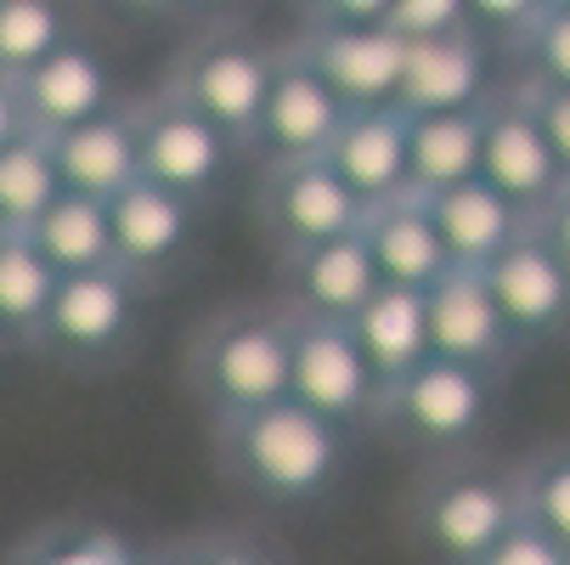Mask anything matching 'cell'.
I'll return each mask as SVG.
<instances>
[{
  "instance_id": "6da1fadb",
  "label": "cell",
  "mask_w": 570,
  "mask_h": 565,
  "mask_svg": "<svg viewBox=\"0 0 570 565\" xmlns=\"http://www.w3.org/2000/svg\"><path fill=\"white\" fill-rule=\"evenodd\" d=\"M209 447L226 480L249 498L277 509H311L351 475L356 436L305 413L299 401H272L261 413L209 425Z\"/></svg>"
},
{
  "instance_id": "7a4b0ae2",
  "label": "cell",
  "mask_w": 570,
  "mask_h": 565,
  "mask_svg": "<svg viewBox=\"0 0 570 565\" xmlns=\"http://www.w3.org/2000/svg\"><path fill=\"white\" fill-rule=\"evenodd\" d=\"M187 390L209 425L288 401V316L277 300L215 311L187 345Z\"/></svg>"
},
{
  "instance_id": "3957f363",
  "label": "cell",
  "mask_w": 570,
  "mask_h": 565,
  "mask_svg": "<svg viewBox=\"0 0 570 565\" xmlns=\"http://www.w3.org/2000/svg\"><path fill=\"white\" fill-rule=\"evenodd\" d=\"M384 0H322L299 7V23L288 46L328 79V91L362 114V108H395L401 74H406V46L379 23Z\"/></svg>"
},
{
  "instance_id": "277c9868",
  "label": "cell",
  "mask_w": 570,
  "mask_h": 565,
  "mask_svg": "<svg viewBox=\"0 0 570 565\" xmlns=\"http://www.w3.org/2000/svg\"><path fill=\"white\" fill-rule=\"evenodd\" d=\"M272 62H277V46H266L255 29L215 23V29L193 35L176 51L170 79L158 91H170L181 108H193L226 142L249 147L261 103H266V86H272Z\"/></svg>"
},
{
  "instance_id": "5b68a950",
  "label": "cell",
  "mask_w": 570,
  "mask_h": 565,
  "mask_svg": "<svg viewBox=\"0 0 570 565\" xmlns=\"http://www.w3.org/2000/svg\"><path fill=\"white\" fill-rule=\"evenodd\" d=\"M147 305H153V294L136 277H125L119 266L62 277L35 357H46L68 373H108L136 357L141 329H147Z\"/></svg>"
},
{
  "instance_id": "8992f818",
  "label": "cell",
  "mask_w": 570,
  "mask_h": 565,
  "mask_svg": "<svg viewBox=\"0 0 570 565\" xmlns=\"http://www.w3.org/2000/svg\"><path fill=\"white\" fill-rule=\"evenodd\" d=\"M125 108H130V136H136V182L181 193L193 204H215L226 193L237 158H243L237 142H226L215 125H204L170 91L136 97Z\"/></svg>"
},
{
  "instance_id": "52a82bcc",
  "label": "cell",
  "mask_w": 570,
  "mask_h": 565,
  "mask_svg": "<svg viewBox=\"0 0 570 565\" xmlns=\"http://www.w3.org/2000/svg\"><path fill=\"white\" fill-rule=\"evenodd\" d=\"M485 419H492V373L430 357L379 396L373 430H390L419 452H458L485 430Z\"/></svg>"
},
{
  "instance_id": "ba28073f",
  "label": "cell",
  "mask_w": 570,
  "mask_h": 565,
  "mask_svg": "<svg viewBox=\"0 0 570 565\" xmlns=\"http://www.w3.org/2000/svg\"><path fill=\"white\" fill-rule=\"evenodd\" d=\"M413 526L441 565H474L520 526V487L492 469H441L419 487Z\"/></svg>"
},
{
  "instance_id": "9c48e42d",
  "label": "cell",
  "mask_w": 570,
  "mask_h": 565,
  "mask_svg": "<svg viewBox=\"0 0 570 565\" xmlns=\"http://www.w3.org/2000/svg\"><path fill=\"white\" fill-rule=\"evenodd\" d=\"M379 396L384 390H379L367 357L356 351L351 329H340V322H299V316H288V401H299L305 413L362 436V430H373Z\"/></svg>"
},
{
  "instance_id": "30bf717a",
  "label": "cell",
  "mask_w": 570,
  "mask_h": 565,
  "mask_svg": "<svg viewBox=\"0 0 570 565\" xmlns=\"http://www.w3.org/2000/svg\"><path fill=\"white\" fill-rule=\"evenodd\" d=\"M108 226H114V266L136 277L147 294L176 283L204 250V204L153 182H130L108 204Z\"/></svg>"
},
{
  "instance_id": "8fae6325",
  "label": "cell",
  "mask_w": 570,
  "mask_h": 565,
  "mask_svg": "<svg viewBox=\"0 0 570 565\" xmlns=\"http://www.w3.org/2000/svg\"><path fill=\"white\" fill-rule=\"evenodd\" d=\"M362 204L356 193L328 171V158H294V165H266L255 187V221L266 232L272 255L316 250L334 237L362 232Z\"/></svg>"
},
{
  "instance_id": "7c38bea8",
  "label": "cell",
  "mask_w": 570,
  "mask_h": 565,
  "mask_svg": "<svg viewBox=\"0 0 570 565\" xmlns=\"http://www.w3.org/2000/svg\"><path fill=\"white\" fill-rule=\"evenodd\" d=\"M345 103L328 91L322 79L288 40L277 46V62H272V86H266V103H261V119H255V136H249V153L255 165H294V158H322L328 142L340 136L345 125Z\"/></svg>"
},
{
  "instance_id": "4fadbf2b",
  "label": "cell",
  "mask_w": 570,
  "mask_h": 565,
  "mask_svg": "<svg viewBox=\"0 0 570 565\" xmlns=\"http://www.w3.org/2000/svg\"><path fill=\"white\" fill-rule=\"evenodd\" d=\"M18 108H23V125L35 136H62L73 125H91L114 108H125L119 97V79H114V62L108 51L91 40V35H73L62 51H51L40 68L18 74Z\"/></svg>"
},
{
  "instance_id": "5bb4252c",
  "label": "cell",
  "mask_w": 570,
  "mask_h": 565,
  "mask_svg": "<svg viewBox=\"0 0 570 565\" xmlns=\"http://www.w3.org/2000/svg\"><path fill=\"white\" fill-rule=\"evenodd\" d=\"M480 182L509 198L525 221H537L564 187L520 91H492L480 103Z\"/></svg>"
},
{
  "instance_id": "9a60e30c",
  "label": "cell",
  "mask_w": 570,
  "mask_h": 565,
  "mask_svg": "<svg viewBox=\"0 0 570 565\" xmlns=\"http://www.w3.org/2000/svg\"><path fill=\"white\" fill-rule=\"evenodd\" d=\"M480 277H485V289H492V300L503 311V329H509L514 351L542 345L559 329H570V266L553 255V244L537 226L509 255H498Z\"/></svg>"
},
{
  "instance_id": "2e32d148",
  "label": "cell",
  "mask_w": 570,
  "mask_h": 565,
  "mask_svg": "<svg viewBox=\"0 0 570 565\" xmlns=\"http://www.w3.org/2000/svg\"><path fill=\"white\" fill-rule=\"evenodd\" d=\"M379 289V266L356 232L316 250L277 255V305L299 322H340L345 329Z\"/></svg>"
},
{
  "instance_id": "e0dca14e",
  "label": "cell",
  "mask_w": 570,
  "mask_h": 565,
  "mask_svg": "<svg viewBox=\"0 0 570 565\" xmlns=\"http://www.w3.org/2000/svg\"><path fill=\"white\" fill-rule=\"evenodd\" d=\"M424 322H430V357L492 373L514 357V340L503 329V311L480 272H446L435 289H424Z\"/></svg>"
},
{
  "instance_id": "ac0fdd59",
  "label": "cell",
  "mask_w": 570,
  "mask_h": 565,
  "mask_svg": "<svg viewBox=\"0 0 570 565\" xmlns=\"http://www.w3.org/2000/svg\"><path fill=\"white\" fill-rule=\"evenodd\" d=\"M328 171L356 193L362 210L390 204L406 193V114L401 108H362L345 114L340 136L328 142Z\"/></svg>"
},
{
  "instance_id": "d6986e66",
  "label": "cell",
  "mask_w": 570,
  "mask_h": 565,
  "mask_svg": "<svg viewBox=\"0 0 570 565\" xmlns=\"http://www.w3.org/2000/svg\"><path fill=\"white\" fill-rule=\"evenodd\" d=\"M424 210L435 221L446 266H458V272H485L531 232V221L509 198H498L485 182H463L452 193H435V198H424Z\"/></svg>"
},
{
  "instance_id": "ffe728a7",
  "label": "cell",
  "mask_w": 570,
  "mask_h": 565,
  "mask_svg": "<svg viewBox=\"0 0 570 565\" xmlns=\"http://www.w3.org/2000/svg\"><path fill=\"white\" fill-rule=\"evenodd\" d=\"M362 244L379 266V283L390 289H435L452 266H446V250H441V237H435V221L424 210L419 193H401L390 204H373L362 215Z\"/></svg>"
},
{
  "instance_id": "44dd1931",
  "label": "cell",
  "mask_w": 570,
  "mask_h": 565,
  "mask_svg": "<svg viewBox=\"0 0 570 565\" xmlns=\"http://www.w3.org/2000/svg\"><path fill=\"white\" fill-rule=\"evenodd\" d=\"M492 86H485V40L480 35H458V40H435L406 51V74H401V97L395 108L406 119L424 114H474Z\"/></svg>"
},
{
  "instance_id": "7402d4cb",
  "label": "cell",
  "mask_w": 570,
  "mask_h": 565,
  "mask_svg": "<svg viewBox=\"0 0 570 565\" xmlns=\"http://www.w3.org/2000/svg\"><path fill=\"white\" fill-rule=\"evenodd\" d=\"M51 165L62 193L114 204L136 182V136H130V108H114L91 125H73L62 136H46Z\"/></svg>"
},
{
  "instance_id": "603a6c76",
  "label": "cell",
  "mask_w": 570,
  "mask_h": 565,
  "mask_svg": "<svg viewBox=\"0 0 570 565\" xmlns=\"http://www.w3.org/2000/svg\"><path fill=\"white\" fill-rule=\"evenodd\" d=\"M351 340L367 357L379 390H390L395 379H406L419 362H430V322H424V294L419 289H379L351 322Z\"/></svg>"
},
{
  "instance_id": "cb8c5ba5",
  "label": "cell",
  "mask_w": 570,
  "mask_h": 565,
  "mask_svg": "<svg viewBox=\"0 0 570 565\" xmlns=\"http://www.w3.org/2000/svg\"><path fill=\"white\" fill-rule=\"evenodd\" d=\"M480 182V108L406 119V193L435 198Z\"/></svg>"
},
{
  "instance_id": "d4e9b609",
  "label": "cell",
  "mask_w": 570,
  "mask_h": 565,
  "mask_svg": "<svg viewBox=\"0 0 570 565\" xmlns=\"http://www.w3.org/2000/svg\"><path fill=\"white\" fill-rule=\"evenodd\" d=\"M23 244L57 272V277H86V272H108L114 266V226H108V204L97 198H73L62 193L29 232H18Z\"/></svg>"
},
{
  "instance_id": "484cf974",
  "label": "cell",
  "mask_w": 570,
  "mask_h": 565,
  "mask_svg": "<svg viewBox=\"0 0 570 565\" xmlns=\"http://www.w3.org/2000/svg\"><path fill=\"white\" fill-rule=\"evenodd\" d=\"M57 283L62 277L23 244V237L0 244V351L35 357L40 329L51 316V300H57Z\"/></svg>"
},
{
  "instance_id": "4316f807",
  "label": "cell",
  "mask_w": 570,
  "mask_h": 565,
  "mask_svg": "<svg viewBox=\"0 0 570 565\" xmlns=\"http://www.w3.org/2000/svg\"><path fill=\"white\" fill-rule=\"evenodd\" d=\"M7 565H158V559H147L125 532L102 520H51L29 532Z\"/></svg>"
},
{
  "instance_id": "83f0119b",
  "label": "cell",
  "mask_w": 570,
  "mask_h": 565,
  "mask_svg": "<svg viewBox=\"0 0 570 565\" xmlns=\"http://www.w3.org/2000/svg\"><path fill=\"white\" fill-rule=\"evenodd\" d=\"M57 198H62V182H57L46 136L29 130L12 147H0V226H7L12 237L29 232Z\"/></svg>"
},
{
  "instance_id": "f1b7e54d",
  "label": "cell",
  "mask_w": 570,
  "mask_h": 565,
  "mask_svg": "<svg viewBox=\"0 0 570 565\" xmlns=\"http://www.w3.org/2000/svg\"><path fill=\"white\" fill-rule=\"evenodd\" d=\"M73 35H86V29L57 0H0V74L18 79V74L40 68Z\"/></svg>"
},
{
  "instance_id": "f546056e",
  "label": "cell",
  "mask_w": 570,
  "mask_h": 565,
  "mask_svg": "<svg viewBox=\"0 0 570 565\" xmlns=\"http://www.w3.org/2000/svg\"><path fill=\"white\" fill-rule=\"evenodd\" d=\"M514 487H520V520L570 554V452L537 458Z\"/></svg>"
},
{
  "instance_id": "4dcf8cb0",
  "label": "cell",
  "mask_w": 570,
  "mask_h": 565,
  "mask_svg": "<svg viewBox=\"0 0 570 565\" xmlns=\"http://www.w3.org/2000/svg\"><path fill=\"white\" fill-rule=\"evenodd\" d=\"M379 23L406 46H435V40H458V35H474L469 23V0H384Z\"/></svg>"
},
{
  "instance_id": "1f68e13d",
  "label": "cell",
  "mask_w": 570,
  "mask_h": 565,
  "mask_svg": "<svg viewBox=\"0 0 570 565\" xmlns=\"http://www.w3.org/2000/svg\"><path fill=\"white\" fill-rule=\"evenodd\" d=\"M520 51L531 57V79H537V86L570 91V0H548L542 23L531 29V40Z\"/></svg>"
},
{
  "instance_id": "d6a6232c",
  "label": "cell",
  "mask_w": 570,
  "mask_h": 565,
  "mask_svg": "<svg viewBox=\"0 0 570 565\" xmlns=\"http://www.w3.org/2000/svg\"><path fill=\"white\" fill-rule=\"evenodd\" d=\"M520 97H525V108H531V119H537V130H542L548 153H553L559 176L570 182V91H559V86H537V79H525Z\"/></svg>"
},
{
  "instance_id": "836d02e7",
  "label": "cell",
  "mask_w": 570,
  "mask_h": 565,
  "mask_svg": "<svg viewBox=\"0 0 570 565\" xmlns=\"http://www.w3.org/2000/svg\"><path fill=\"white\" fill-rule=\"evenodd\" d=\"M542 12H548V0H469V23H474V35L498 29V35H509L514 46L531 40V29L542 23Z\"/></svg>"
},
{
  "instance_id": "e575fe53",
  "label": "cell",
  "mask_w": 570,
  "mask_h": 565,
  "mask_svg": "<svg viewBox=\"0 0 570 565\" xmlns=\"http://www.w3.org/2000/svg\"><path fill=\"white\" fill-rule=\"evenodd\" d=\"M474 565H570V554H564L559 543H548L537 526H525V520H520L498 548H485Z\"/></svg>"
},
{
  "instance_id": "d590c367",
  "label": "cell",
  "mask_w": 570,
  "mask_h": 565,
  "mask_svg": "<svg viewBox=\"0 0 570 565\" xmlns=\"http://www.w3.org/2000/svg\"><path fill=\"white\" fill-rule=\"evenodd\" d=\"M158 565H277L261 543H243V537H209V543H187L176 554H165Z\"/></svg>"
},
{
  "instance_id": "8d00e7d4",
  "label": "cell",
  "mask_w": 570,
  "mask_h": 565,
  "mask_svg": "<svg viewBox=\"0 0 570 565\" xmlns=\"http://www.w3.org/2000/svg\"><path fill=\"white\" fill-rule=\"evenodd\" d=\"M531 226H537V232L548 237V244H553V255H559V261L570 266V182L559 187V198H553V204H548V210H542V215H537Z\"/></svg>"
},
{
  "instance_id": "74e56055",
  "label": "cell",
  "mask_w": 570,
  "mask_h": 565,
  "mask_svg": "<svg viewBox=\"0 0 570 565\" xmlns=\"http://www.w3.org/2000/svg\"><path fill=\"white\" fill-rule=\"evenodd\" d=\"M18 136H29V125H23V108H18V86L0 74V147H12Z\"/></svg>"
},
{
  "instance_id": "f35d334b",
  "label": "cell",
  "mask_w": 570,
  "mask_h": 565,
  "mask_svg": "<svg viewBox=\"0 0 570 565\" xmlns=\"http://www.w3.org/2000/svg\"><path fill=\"white\" fill-rule=\"evenodd\" d=\"M7 237H12V232H7V226H0V244H7Z\"/></svg>"
}]
</instances>
